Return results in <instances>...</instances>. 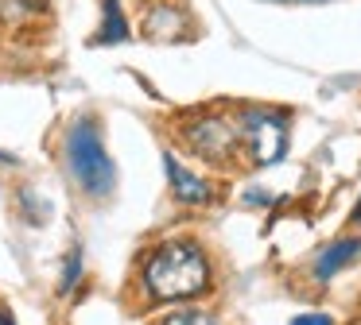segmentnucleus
I'll return each mask as SVG.
<instances>
[{"instance_id": "7", "label": "nucleus", "mask_w": 361, "mask_h": 325, "mask_svg": "<svg viewBox=\"0 0 361 325\" xmlns=\"http://www.w3.org/2000/svg\"><path fill=\"white\" fill-rule=\"evenodd\" d=\"M357 255H361V240H338V244L326 248V252H319V260H314V275L319 279L338 275V271H342L350 260H357Z\"/></svg>"}, {"instance_id": "5", "label": "nucleus", "mask_w": 361, "mask_h": 325, "mask_svg": "<svg viewBox=\"0 0 361 325\" xmlns=\"http://www.w3.org/2000/svg\"><path fill=\"white\" fill-rule=\"evenodd\" d=\"M164 167H167V178H171V190L183 205H210L214 201V186L206 178H198L195 170H187L171 151L164 155Z\"/></svg>"}, {"instance_id": "6", "label": "nucleus", "mask_w": 361, "mask_h": 325, "mask_svg": "<svg viewBox=\"0 0 361 325\" xmlns=\"http://www.w3.org/2000/svg\"><path fill=\"white\" fill-rule=\"evenodd\" d=\"M183 31H187V12L183 8L156 4L144 15V35L156 39V43H175V39H183Z\"/></svg>"}, {"instance_id": "10", "label": "nucleus", "mask_w": 361, "mask_h": 325, "mask_svg": "<svg viewBox=\"0 0 361 325\" xmlns=\"http://www.w3.org/2000/svg\"><path fill=\"white\" fill-rule=\"evenodd\" d=\"M78 271H82V252L74 248V252H71V260H66V279H63V291H71V286H74Z\"/></svg>"}, {"instance_id": "9", "label": "nucleus", "mask_w": 361, "mask_h": 325, "mask_svg": "<svg viewBox=\"0 0 361 325\" xmlns=\"http://www.w3.org/2000/svg\"><path fill=\"white\" fill-rule=\"evenodd\" d=\"M156 325H214V317L202 314V310H175V314L159 317Z\"/></svg>"}, {"instance_id": "12", "label": "nucleus", "mask_w": 361, "mask_h": 325, "mask_svg": "<svg viewBox=\"0 0 361 325\" xmlns=\"http://www.w3.org/2000/svg\"><path fill=\"white\" fill-rule=\"evenodd\" d=\"M353 224H361V198H357V209H353Z\"/></svg>"}, {"instance_id": "13", "label": "nucleus", "mask_w": 361, "mask_h": 325, "mask_svg": "<svg viewBox=\"0 0 361 325\" xmlns=\"http://www.w3.org/2000/svg\"><path fill=\"white\" fill-rule=\"evenodd\" d=\"M0 325H8V321H4V317H0Z\"/></svg>"}, {"instance_id": "4", "label": "nucleus", "mask_w": 361, "mask_h": 325, "mask_svg": "<svg viewBox=\"0 0 361 325\" xmlns=\"http://www.w3.org/2000/svg\"><path fill=\"white\" fill-rule=\"evenodd\" d=\"M183 139H187V147L198 159L214 162V167L233 162V151H237V144H241V136L233 132V124H229L226 116H198V120H190L187 128H183Z\"/></svg>"}, {"instance_id": "2", "label": "nucleus", "mask_w": 361, "mask_h": 325, "mask_svg": "<svg viewBox=\"0 0 361 325\" xmlns=\"http://www.w3.org/2000/svg\"><path fill=\"white\" fill-rule=\"evenodd\" d=\"M66 167H71L74 182L94 198H105L117 182V170H113V159L102 144V132L90 116L74 120V128L66 132Z\"/></svg>"}, {"instance_id": "1", "label": "nucleus", "mask_w": 361, "mask_h": 325, "mask_svg": "<svg viewBox=\"0 0 361 325\" xmlns=\"http://www.w3.org/2000/svg\"><path fill=\"white\" fill-rule=\"evenodd\" d=\"M144 291L159 302L198 298L210 286V260L195 240H164L144 260Z\"/></svg>"}, {"instance_id": "11", "label": "nucleus", "mask_w": 361, "mask_h": 325, "mask_svg": "<svg viewBox=\"0 0 361 325\" xmlns=\"http://www.w3.org/2000/svg\"><path fill=\"white\" fill-rule=\"evenodd\" d=\"M291 325H330V317L326 314H303V317H295Z\"/></svg>"}, {"instance_id": "8", "label": "nucleus", "mask_w": 361, "mask_h": 325, "mask_svg": "<svg viewBox=\"0 0 361 325\" xmlns=\"http://www.w3.org/2000/svg\"><path fill=\"white\" fill-rule=\"evenodd\" d=\"M125 35H128V27H125V15H121L117 0H105V27L94 35V43H121Z\"/></svg>"}, {"instance_id": "3", "label": "nucleus", "mask_w": 361, "mask_h": 325, "mask_svg": "<svg viewBox=\"0 0 361 325\" xmlns=\"http://www.w3.org/2000/svg\"><path fill=\"white\" fill-rule=\"evenodd\" d=\"M241 144L249 147L252 162H260V167L283 159V151H288V116L276 113V108H245Z\"/></svg>"}]
</instances>
